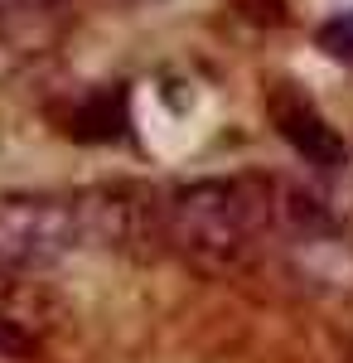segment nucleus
<instances>
[{"instance_id":"39448f33","label":"nucleus","mask_w":353,"mask_h":363,"mask_svg":"<svg viewBox=\"0 0 353 363\" xmlns=\"http://www.w3.org/2000/svg\"><path fill=\"white\" fill-rule=\"evenodd\" d=\"M320 49H325L334 63H344V68H353V10H344V15H334V20H325L320 25Z\"/></svg>"},{"instance_id":"7ed1b4c3","label":"nucleus","mask_w":353,"mask_h":363,"mask_svg":"<svg viewBox=\"0 0 353 363\" xmlns=\"http://www.w3.org/2000/svg\"><path fill=\"white\" fill-rule=\"evenodd\" d=\"M271 121H276V131L286 136V145L296 150L305 165H315V169L349 165L344 136L320 116V107H315L310 97H300L296 87H276L271 92Z\"/></svg>"},{"instance_id":"f03ea898","label":"nucleus","mask_w":353,"mask_h":363,"mask_svg":"<svg viewBox=\"0 0 353 363\" xmlns=\"http://www.w3.org/2000/svg\"><path fill=\"white\" fill-rule=\"evenodd\" d=\"M82 199L63 194H0V277H29L68 262L87 242Z\"/></svg>"},{"instance_id":"423d86ee","label":"nucleus","mask_w":353,"mask_h":363,"mask_svg":"<svg viewBox=\"0 0 353 363\" xmlns=\"http://www.w3.org/2000/svg\"><path fill=\"white\" fill-rule=\"evenodd\" d=\"M0 349H5V354H25L29 344L20 335H15V330H10V325H5V320H0Z\"/></svg>"},{"instance_id":"0eeeda50","label":"nucleus","mask_w":353,"mask_h":363,"mask_svg":"<svg viewBox=\"0 0 353 363\" xmlns=\"http://www.w3.org/2000/svg\"><path fill=\"white\" fill-rule=\"evenodd\" d=\"M58 0H0V10H54Z\"/></svg>"},{"instance_id":"f257e3e1","label":"nucleus","mask_w":353,"mask_h":363,"mask_svg":"<svg viewBox=\"0 0 353 363\" xmlns=\"http://www.w3.org/2000/svg\"><path fill=\"white\" fill-rule=\"evenodd\" d=\"M276 213L257 179H194L155 203V233L198 267H237Z\"/></svg>"},{"instance_id":"20e7f679","label":"nucleus","mask_w":353,"mask_h":363,"mask_svg":"<svg viewBox=\"0 0 353 363\" xmlns=\"http://www.w3.org/2000/svg\"><path fill=\"white\" fill-rule=\"evenodd\" d=\"M126 121H131V112H126V87H97L92 97H82L78 112L68 116V136L73 140H121L126 136Z\"/></svg>"}]
</instances>
